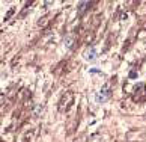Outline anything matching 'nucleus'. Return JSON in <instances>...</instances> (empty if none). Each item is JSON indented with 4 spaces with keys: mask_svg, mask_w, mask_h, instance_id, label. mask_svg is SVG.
Listing matches in <instances>:
<instances>
[{
    "mask_svg": "<svg viewBox=\"0 0 146 142\" xmlns=\"http://www.w3.org/2000/svg\"><path fill=\"white\" fill-rule=\"evenodd\" d=\"M71 42H72V39H71V38H68V39H66V47H68V48H69V47L72 45Z\"/></svg>",
    "mask_w": 146,
    "mask_h": 142,
    "instance_id": "obj_4",
    "label": "nucleus"
},
{
    "mask_svg": "<svg viewBox=\"0 0 146 142\" xmlns=\"http://www.w3.org/2000/svg\"><path fill=\"white\" fill-rule=\"evenodd\" d=\"M110 97V86L109 85H104L101 89H100V92L96 94V101H106L107 98Z\"/></svg>",
    "mask_w": 146,
    "mask_h": 142,
    "instance_id": "obj_1",
    "label": "nucleus"
},
{
    "mask_svg": "<svg viewBox=\"0 0 146 142\" xmlns=\"http://www.w3.org/2000/svg\"><path fill=\"white\" fill-rule=\"evenodd\" d=\"M130 77H131V79H136V77H137V73H136V71H133V73L130 74Z\"/></svg>",
    "mask_w": 146,
    "mask_h": 142,
    "instance_id": "obj_5",
    "label": "nucleus"
},
{
    "mask_svg": "<svg viewBox=\"0 0 146 142\" xmlns=\"http://www.w3.org/2000/svg\"><path fill=\"white\" fill-rule=\"evenodd\" d=\"M87 5H89V3H86V2L80 3V9H78V11H80V12H83V11H84V6H87Z\"/></svg>",
    "mask_w": 146,
    "mask_h": 142,
    "instance_id": "obj_3",
    "label": "nucleus"
},
{
    "mask_svg": "<svg viewBox=\"0 0 146 142\" xmlns=\"http://www.w3.org/2000/svg\"><path fill=\"white\" fill-rule=\"evenodd\" d=\"M95 58H96V51H95L93 47H90V48H87V50L84 51V59H86V61H93Z\"/></svg>",
    "mask_w": 146,
    "mask_h": 142,
    "instance_id": "obj_2",
    "label": "nucleus"
}]
</instances>
